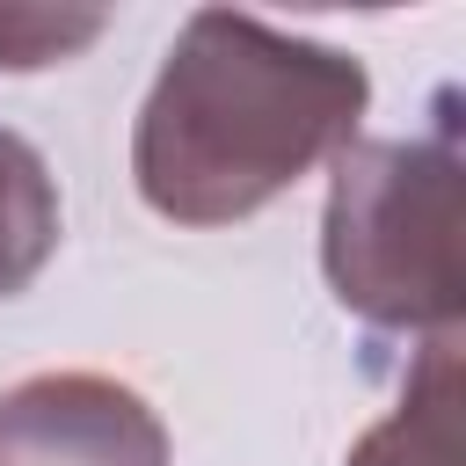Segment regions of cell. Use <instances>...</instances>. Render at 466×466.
Listing matches in <instances>:
<instances>
[{
    "label": "cell",
    "mask_w": 466,
    "mask_h": 466,
    "mask_svg": "<svg viewBox=\"0 0 466 466\" xmlns=\"http://www.w3.org/2000/svg\"><path fill=\"white\" fill-rule=\"evenodd\" d=\"M371 109L357 51L262 15L197 7L167 44L138 124L131 182L175 226H233L335 160Z\"/></svg>",
    "instance_id": "1"
},
{
    "label": "cell",
    "mask_w": 466,
    "mask_h": 466,
    "mask_svg": "<svg viewBox=\"0 0 466 466\" xmlns=\"http://www.w3.org/2000/svg\"><path fill=\"white\" fill-rule=\"evenodd\" d=\"M422 138H350L328 175L320 269L342 313L393 335H459V131L437 95Z\"/></svg>",
    "instance_id": "2"
},
{
    "label": "cell",
    "mask_w": 466,
    "mask_h": 466,
    "mask_svg": "<svg viewBox=\"0 0 466 466\" xmlns=\"http://www.w3.org/2000/svg\"><path fill=\"white\" fill-rule=\"evenodd\" d=\"M0 466H167V430L124 379L36 371L0 393Z\"/></svg>",
    "instance_id": "3"
},
{
    "label": "cell",
    "mask_w": 466,
    "mask_h": 466,
    "mask_svg": "<svg viewBox=\"0 0 466 466\" xmlns=\"http://www.w3.org/2000/svg\"><path fill=\"white\" fill-rule=\"evenodd\" d=\"M342 466H459V335H430L400 408L371 422Z\"/></svg>",
    "instance_id": "4"
},
{
    "label": "cell",
    "mask_w": 466,
    "mask_h": 466,
    "mask_svg": "<svg viewBox=\"0 0 466 466\" xmlns=\"http://www.w3.org/2000/svg\"><path fill=\"white\" fill-rule=\"evenodd\" d=\"M58 182L22 131H0V299L29 291L58 255Z\"/></svg>",
    "instance_id": "5"
},
{
    "label": "cell",
    "mask_w": 466,
    "mask_h": 466,
    "mask_svg": "<svg viewBox=\"0 0 466 466\" xmlns=\"http://www.w3.org/2000/svg\"><path fill=\"white\" fill-rule=\"evenodd\" d=\"M109 29V15H66V7H0V66L7 73H36L73 58L80 44H95Z\"/></svg>",
    "instance_id": "6"
}]
</instances>
